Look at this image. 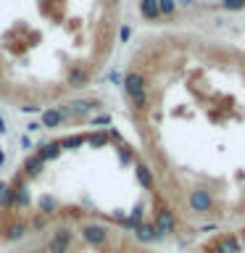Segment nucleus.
Returning a JSON list of instances; mask_svg holds the SVG:
<instances>
[{
	"label": "nucleus",
	"instance_id": "nucleus-10",
	"mask_svg": "<svg viewBox=\"0 0 245 253\" xmlns=\"http://www.w3.org/2000/svg\"><path fill=\"white\" fill-rule=\"evenodd\" d=\"M61 150H63V148L58 145V140H55V142H45V145H40L35 153L47 164V161H53V158H58V156H61Z\"/></svg>",
	"mask_w": 245,
	"mask_h": 253
},
{
	"label": "nucleus",
	"instance_id": "nucleus-8",
	"mask_svg": "<svg viewBox=\"0 0 245 253\" xmlns=\"http://www.w3.org/2000/svg\"><path fill=\"white\" fill-rule=\"evenodd\" d=\"M134 237H137L140 243H156V240H161V235L156 232L153 221H140V224H134Z\"/></svg>",
	"mask_w": 245,
	"mask_h": 253
},
{
	"label": "nucleus",
	"instance_id": "nucleus-24",
	"mask_svg": "<svg viewBox=\"0 0 245 253\" xmlns=\"http://www.w3.org/2000/svg\"><path fill=\"white\" fill-rule=\"evenodd\" d=\"M37 129H42V124H40V122H29L27 124V132H37Z\"/></svg>",
	"mask_w": 245,
	"mask_h": 253
},
{
	"label": "nucleus",
	"instance_id": "nucleus-13",
	"mask_svg": "<svg viewBox=\"0 0 245 253\" xmlns=\"http://www.w3.org/2000/svg\"><path fill=\"white\" fill-rule=\"evenodd\" d=\"M13 206H16V187L8 185V187L3 190V198H0V209H3V211H11Z\"/></svg>",
	"mask_w": 245,
	"mask_h": 253
},
{
	"label": "nucleus",
	"instance_id": "nucleus-21",
	"mask_svg": "<svg viewBox=\"0 0 245 253\" xmlns=\"http://www.w3.org/2000/svg\"><path fill=\"white\" fill-rule=\"evenodd\" d=\"M119 153H122V164H132V150L129 148H119Z\"/></svg>",
	"mask_w": 245,
	"mask_h": 253
},
{
	"label": "nucleus",
	"instance_id": "nucleus-27",
	"mask_svg": "<svg viewBox=\"0 0 245 253\" xmlns=\"http://www.w3.org/2000/svg\"><path fill=\"white\" fill-rule=\"evenodd\" d=\"M3 161H5V153H3V148H0V166H3Z\"/></svg>",
	"mask_w": 245,
	"mask_h": 253
},
{
	"label": "nucleus",
	"instance_id": "nucleus-26",
	"mask_svg": "<svg viewBox=\"0 0 245 253\" xmlns=\"http://www.w3.org/2000/svg\"><path fill=\"white\" fill-rule=\"evenodd\" d=\"M8 187V182H3V179H0V198H3V190Z\"/></svg>",
	"mask_w": 245,
	"mask_h": 253
},
{
	"label": "nucleus",
	"instance_id": "nucleus-9",
	"mask_svg": "<svg viewBox=\"0 0 245 253\" xmlns=\"http://www.w3.org/2000/svg\"><path fill=\"white\" fill-rule=\"evenodd\" d=\"M134 177H137V182H140V185L145 187V190H153V187H156L153 171H150L145 164H137V166H134Z\"/></svg>",
	"mask_w": 245,
	"mask_h": 253
},
{
	"label": "nucleus",
	"instance_id": "nucleus-16",
	"mask_svg": "<svg viewBox=\"0 0 245 253\" xmlns=\"http://www.w3.org/2000/svg\"><path fill=\"white\" fill-rule=\"evenodd\" d=\"M55 209H58L55 198H50V195H42V198H40V213H42V216H50Z\"/></svg>",
	"mask_w": 245,
	"mask_h": 253
},
{
	"label": "nucleus",
	"instance_id": "nucleus-20",
	"mask_svg": "<svg viewBox=\"0 0 245 253\" xmlns=\"http://www.w3.org/2000/svg\"><path fill=\"white\" fill-rule=\"evenodd\" d=\"M21 148L27 150V153H29L32 148H35V142H32V137H29V132H24V134H21Z\"/></svg>",
	"mask_w": 245,
	"mask_h": 253
},
{
	"label": "nucleus",
	"instance_id": "nucleus-22",
	"mask_svg": "<svg viewBox=\"0 0 245 253\" xmlns=\"http://www.w3.org/2000/svg\"><path fill=\"white\" fill-rule=\"evenodd\" d=\"M111 122V116H95L92 119V126H98V124H108Z\"/></svg>",
	"mask_w": 245,
	"mask_h": 253
},
{
	"label": "nucleus",
	"instance_id": "nucleus-2",
	"mask_svg": "<svg viewBox=\"0 0 245 253\" xmlns=\"http://www.w3.org/2000/svg\"><path fill=\"white\" fill-rule=\"evenodd\" d=\"M187 206L193 213H211L216 209V198L211 195V190L195 187V190H190V195H187Z\"/></svg>",
	"mask_w": 245,
	"mask_h": 253
},
{
	"label": "nucleus",
	"instance_id": "nucleus-1",
	"mask_svg": "<svg viewBox=\"0 0 245 253\" xmlns=\"http://www.w3.org/2000/svg\"><path fill=\"white\" fill-rule=\"evenodd\" d=\"M124 92L129 95L132 106L137 111H148L150 100H148V92H145V77H142L140 71H129V74L124 77Z\"/></svg>",
	"mask_w": 245,
	"mask_h": 253
},
{
	"label": "nucleus",
	"instance_id": "nucleus-7",
	"mask_svg": "<svg viewBox=\"0 0 245 253\" xmlns=\"http://www.w3.org/2000/svg\"><path fill=\"white\" fill-rule=\"evenodd\" d=\"M27 232H29V224H27V221H21V219H16V221H11V224L3 229V240L5 243H19Z\"/></svg>",
	"mask_w": 245,
	"mask_h": 253
},
{
	"label": "nucleus",
	"instance_id": "nucleus-5",
	"mask_svg": "<svg viewBox=\"0 0 245 253\" xmlns=\"http://www.w3.org/2000/svg\"><path fill=\"white\" fill-rule=\"evenodd\" d=\"M153 227H156V232L158 235H174L177 232V216H174V211H169L166 206H161V209L156 211V216H153Z\"/></svg>",
	"mask_w": 245,
	"mask_h": 253
},
{
	"label": "nucleus",
	"instance_id": "nucleus-6",
	"mask_svg": "<svg viewBox=\"0 0 245 253\" xmlns=\"http://www.w3.org/2000/svg\"><path fill=\"white\" fill-rule=\"evenodd\" d=\"M42 169H45L42 158H40L37 153H29L27 161H24V166H21V174H24V179H35V177L42 174Z\"/></svg>",
	"mask_w": 245,
	"mask_h": 253
},
{
	"label": "nucleus",
	"instance_id": "nucleus-25",
	"mask_svg": "<svg viewBox=\"0 0 245 253\" xmlns=\"http://www.w3.org/2000/svg\"><path fill=\"white\" fill-rule=\"evenodd\" d=\"M122 40H124V42L129 40V27H124V29H122Z\"/></svg>",
	"mask_w": 245,
	"mask_h": 253
},
{
	"label": "nucleus",
	"instance_id": "nucleus-18",
	"mask_svg": "<svg viewBox=\"0 0 245 253\" xmlns=\"http://www.w3.org/2000/svg\"><path fill=\"white\" fill-rule=\"evenodd\" d=\"M174 8H177V3H174V0H158V13L171 16V13H174Z\"/></svg>",
	"mask_w": 245,
	"mask_h": 253
},
{
	"label": "nucleus",
	"instance_id": "nucleus-17",
	"mask_svg": "<svg viewBox=\"0 0 245 253\" xmlns=\"http://www.w3.org/2000/svg\"><path fill=\"white\" fill-rule=\"evenodd\" d=\"M87 142H90L92 148H103L108 142V132H92L90 137H87Z\"/></svg>",
	"mask_w": 245,
	"mask_h": 253
},
{
	"label": "nucleus",
	"instance_id": "nucleus-12",
	"mask_svg": "<svg viewBox=\"0 0 245 253\" xmlns=\"http://www.w3.org/2000/svg\"><path fill=\"white\" fill-rule=\"evenodd\" d=\"M140 13L145 16L148 21H156L158 16H161L158 13V0H140Z\"/></svg>",
	"mask_w": 245,
	"mask_h": 253
},
{
	"label": "nucleus",
	"instance_id": "nucleus-14",
	"mask_svg": "<svg viewBox=\"0 0 245 253\" xmlns=\"http://www.w3.org/2000/svg\"><path fill=\"white\" fill-rule=\"evenodd\" d=\"M84 142H87L84 134H71V137L58 140V145H61L63 150H74V148H79V145H84Z\"/></svg>",
	"mask_w": 245,
	"mask_h": 253
},
{
	"label": "nucleus",
	"instance_id": "nucleus-11",
	"mask_svg": "<svg viewBox=\"0 0 245 253\" xmlns=\"http://www.w3.org/2000/svg\"><path fill=\"white\" fill-rule=\"evenodd\" d=\"M63 119H66V116H63L61 108H50V111H45V114H42V122H40V124L47 126V129H55V126L63 124Z\"/></svg>",
	"mask_w": 245,
	"mask_h": 253
},
{
	"label": "nucleus",
	"instance_id": "nucleus-19",
	"mask_svg": "<svg viewBox=\"0 0 245 253\" xmlns=\"http://www.w3.org/2000/svg\"><path fill=\"white\" fill-rule=\"evenodd\" d=\"M224 8H229V11H240V8H245V0H224Z\"/></svg>",
	"mask_w": 245,
	"mask_h": 253
},
{
	"label": "nucleus",
	"instance_id": "nucleus-4",
	"mask_svg": "<svg viewBox=\"0 0 245 253\" xmlns=\"http://www.w3.org/2000/svg\"><path fill=\"white\" fill-rule=\"evenodd\" d=\"M79 235H82V240L87 245H92V248H103V245L108 243V227L106 224H98V221H87V224H82V229H79Z\"/></svg>",
	"mask_w": 245,
	"mask_h": 253
},
{
	"label": "nucleus",
	"instance_id": "nucleus-23",
	"mask_svg": "<svg viewBox=\"0 0 245 253\" xmlns=\"http://www.w3.org/2000/svg\"><path fill=\"white\" fill-rule=\"evenodd\" d=\"M40 106H21V114H37Z\"/></svg>",
	"mask_w": 245,
	"mask_h": 253
},
{
	"label": "nucleus",
	"instance_id": "nucleus-3",
	"mask_svg": "<svg viewBox=\"0 0 245 253\" xmlns=\"http://www.w3.org/2000/svg\"><path fill=\"white\" fill-rule=\"evenodd\" d=\"M74 245V229L69 224H61L53 229L50 240H47V253H69Z\"/></svg>",
	"mask_w": 245,
	"mask_h": 253
},
{
	"label": "nucleus",
	"instance_id": "nucleus-15",
	"mask_svg": "<svg viewBox=\"0 0 245 253\" xmlns=\"http://www.w3.org/2000/svg\"><path fill=\"white\" fill-rule=\"evenodd\" d=\"M69 82H71V87H84V82H87V71L82 69V66H74L69 71Z\"/></svg>",
	"mask_w": 245,
	"mask_h": 253
}]
</instances>
